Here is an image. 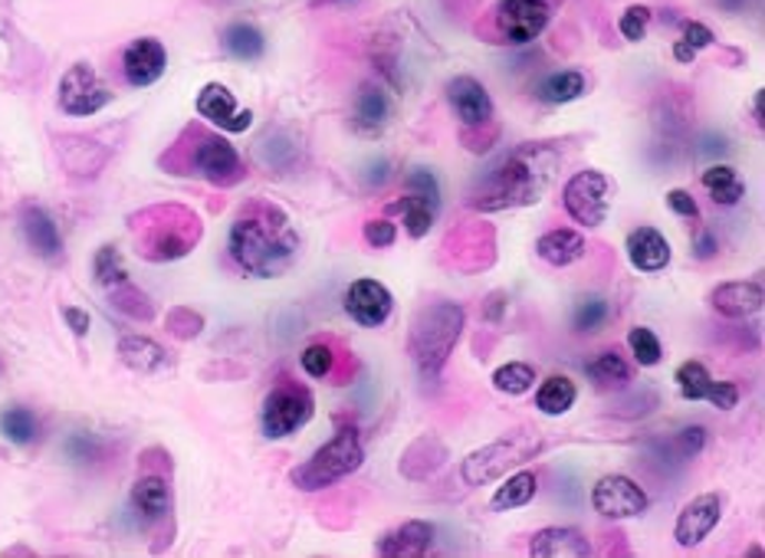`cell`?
Instances as JSON below:
<instances>
[{"label":"cell","instance_id":"cell-22","mask_svg":"<svg viewBox=\"0 0 765 558\" xmlns=\"http://www.w3.org/2000/svg\"><path fill=\"white\" fill-rule=\"evenodd\" d=\"M529 552L539 558H588L591 539L575 526H546L533 536Z\"/></svg>","mask_w":765,"mask_h":558},{"label":"cell","instance_id":"cell-43","mask_svg":"<svg viewBox=\"0 0 765 558\" xmlns=\"http://www.w3.org/2000/svg\"><path fill=\"white\" fill-rule=\"evenodd\" d=\"M112 302H115V309H122V312H128V316H135V319H152L148 299H145L135 286H128V282H122V286L112 289Z\"/></svg>","mask_w":765,"mask_h":558},{"label":"cell","instance_id":"cell-36","mask_svg":"<svg viewBox=\"0 0 765 558\" xmlns=\"http://www.w3.org/2000/svg\"><path fill=\"white\" fill-rule=\"evenodd\" d=\"M257 152H260V162H263L270 172H277V175L292 172L296 162H299V145H296L292 138H287V135H273V132L260 142Z\"/></svg>","mask_w":765,"mask_h":558},{"label":"cell","instance_id":"cell-14","mask_svg":"<svg viewBox=\"0 0 765 558\" xmlns=\"http://www.w3.org/2000/svg\"><path fill=\"white\" fill-rule=\"evenodd\" d=\"M345 312L365 326V329H379L387 322L391 309H394V296L387 292V286L379 282V279H355L349 289H345Z\"/></svg>","mask_w":765,"mask_h":558},{"label":"cell","instance_id":"cell-48","mask_svg":"<svg viewBox=\"0 0 765 558\" xmlns=\"http://www.w3.org/2000/svg\"><path fill=\"white\" fill-rule=\"evenodd\" d=\"M404 190L424 194V197H431L434 204H441V185H437L434 172H427V168H414V172L404 178Z\"/></svg>","mask_w":765,"mask_h":558},{"label":"cell","instance_id":"cell-46","mask_svg":"<svg viewBox=\"0 0 765 558\" xmlns=\"http://www.w3.org/2000/svg\"><path fill=\"white\" fill-rule=\"evenodd\" d=\"M362 237H365V244H369V247L384 250V247H391V244L397 240V227H394L387 217H379V220H365V227H362Z\"/></svg>","mask_w":765,"mask_h":558},{"label":"cell","instance_id":"cell-27","mask_svg":"<svg viewBox=\"0 0 765 558\" xmlns=\"http://www.w3.org/2000/svg\"><path fill=\"white\" fill-rule=\"evenodd\" d=\"M118 359H122V365H128L132 372L142 374L162 372L168 365V352L158 342L145 339V335H125L118 342Z\"/></svg>","mask_w":765,"mask_h":558},{"label":"cell","instance_id":"cell-13","mask_svg":"<svg viewBox=\"0 0 765 558\" xmlns=\"http://www.w3.org/2000/svg\"><path fill=\"white\" fill-rule=\"evenodd\" d=\"M723 519V496L720 493H700L693 496L680 516H676V526H673V539L680 549H696Z\"/></svg>","mask_w":765,"mask_h":558},{"label":"cell","instance_id":"cell-25","mask_svg":"<svg viewBox=\"0 0 765 558\" xmlns=\"http://www.w3.org/2000/svg\"><path fill=\"white\" fill-rule=\"evenodd\" d=\"M387 210H391V214H401V217H404V230H407L414 240H421V237H427V234H431V227H434V220H437L441 204H434V200H431V197H424V194L404 190V197H397Z\"/></svg>","mask_w":765,"mask_h":558},{"label":"cell","instance_id":"cell-10","mask_svg":"<svg viewBox=\"0 0 765 558\" xmlns=\"http://www.w3.org/2000/svg\"><path fill=\"white\" fill-rule=\"evenodd\" d=\"M549 17H552V10L546 0H499L493 10L499 37L513 46H526V43L539 40L542 30L549 27Z\"/></svg>","mask_w":765,"mask_h":558},{"label":"cell","instance_id":"cell-8","mask_svg":"<svg viewBox=\"0 0 765 558\" xmlns=\"http://www.w3.org/2000/svg\"><path fill=\"white\" fill-rule=\"evenodd\" d=\"M566 214L581 227H601L611 214V178L598 168L575 172L562 187Z\"/></svg>","mask_w":765,"mask_h":558},{"label":"cell","instance_id":"cell-20","mask_svg":"<svg viewBox=\"0 0 765 558\" xmlns=\"http://www.w3.org/2000/svg\"><path fill=\"white\" fill-rule=\"evenodd\" d=\"M624 250H628V260H631V267L634 270H641V273H661V270H668L670 264V244L668 237L658 230V227H634L631 234H628V244H624Z\"/></svg>","mask_w":765,"mask_h":558},{"label":"cell","instance_id":"cell-4","mask_svg":"<svg viewBox=\"0 0 765 558\" xmlns=\"http://www.w3.org/2000/svg\"><path fill=\"white\" fill-rule=\"evenodd\" d=\"M132 227L138 234V254L145 260L165 264V260H182L194 250L200 240V220L188 207H148L132 217Z\"/></svg>","mask_w":765,"mask_h":558},{"label":"cell","instance_id":"cell-42","mask_svg":"<svg viewBox=\"0 0 765 558\" xmlns=\"http://www.w3.org/2000/svg\"><path fill=\"white\" fill-rule=\"evenodd\" d=\"M703 444H706V427H703V424H690V427H683L680 434L670 437V447H673L676 461H693V457H700Z\"/></svg>","mask_w":765,"mask_h":558},{"label":"cell","instance_id":"cell-2","mask_svg":"<svg viewBox=\"0 0 765 558\" xmlns=\"http://www.w3.org/2000/svg\"><path fill=\"white\" fill-rule=\"evenodd\" d=\"M559 165L562 158L552 145H516L486 172V178H479L477 190L471 194V207L493 214L536 204L549 190Z\"/></svg>","mask_w":765,"mask_h":558},{"label":"cell","instance_id":"cell-30","mask_svg":"<svg viewBox=\"0 0 765 558\" xmlns=\"http://www.w3.org/2000/svg\"><path fill=\"white\" fill-rule=\"evenodd\" d=\"M220 40H224V50L234 60H244V63H254V60H260L267 53V40L254 23H230Z\"/></svg>","mask_w":765,"mask_h":558},{"label":"cell","instance_id":"cell-11","mask_svg":"<svg viewBox=\"0 0 765 558\" xmlns=\"http://www.w3.org/2000/svg\"><path fill=\"white\" fill-rule=\"evenodd\" d=\"M192 168L217 187L237 185L247 175L237 148L224 135H197V145L192 148Z\"/></svg>","mask_w":765,"mask_h":558},{"label":"cell","instance_id":"cell-7","mask_svg":"<svg viewBox=\"0 0 765 558\" xmlns=\"http://www.w3.org/2000/svg\"><path fill=\"white\" fill-rule=\"evenodd\" d=\"M316 414V397L306 384L283 378L280 384H273V391L263 397L260 407V427L270 441H283L289 434H296L299 427H306Z\"/></svg>","mask_w":765,"mask_h":558},{"label":"cell","instance_id":"cell-38","mask_svg":"<svg viewBox=\"0 0 765 558\" xmlns=\"http://www.w3.org/2000/svg\"><path fill=\"white\" fill-rule=\"evenodd\" d=\"M673 381H676V388H680V397L683 401H703L706 397V388H710V372H706V365L703 362H683L676 372H673Z\"/></svg>","mask_w":765,"mask_h":558},{"label":"cell","instance_id":"cell-52","mask_svg":"<svg viewBox=\"0 0 765 558\" xmlns=\"http://www.w3.org/2000/svg\"><path fill=\"white\" fill-rule=\"evenodd\" d=\"M716 250H720V240H716L710 230H700L696 240H693V257H696V260H713Z\"/></svg>","mask_w":765,"mask_h":558},{"label":"cell","instance_id":"cell-26","mask_svg":"<svg viewBox=\"0 0 765 558\" xmlns=\"http://www.w3.org/2000/svg\"><path fill=\"white\" fill-rule=\"evenodd\" d=\"M539 493V479L533 469H516L503 479V486H496L493 499H489V509L493 513H509V509H519V506H529Z\"/></svg>","mask_w":765,"mask_h":558},{"label":"cell","instance_id":"cell-29","mask_svg":"<svg viewBox=\"0 0 765 558\" xmlns=\"http://www.w3.org/2000/svg\"><path fill=\"white\" fill-rule=\"evenodd\" d=\"M575 401H578V388H575L572 378H566V374L546 378V381L539 384V391H536V407H539L546 417H562V414H569L575 407Z\"/></svg>","mask_w":765,"mask_h":558},{"label":"cell","instance_id":"cell-19","mask_svg":"<svg viewBox=\"0 0 765 558\" xmlns=\"http://www.w3.org/2000/svg\"><path fill=\"white\" fill-rule=\"evenodd\" d=\"M431 546H434V526L424 519H407L384 533L375 542V552L382 558H417L427 556Z\"/></svg>","mask_w":765,"mask_h":558},{"label":"cell","instance_id":"cell-21","mask_svg":"<svg viewBox=\"0 0 765 558\" xmlns=\"http://www.w3.org/2000/svg\"><path fill=\"white\" fill-rule=\"evenodd\" d=\"M20 230H23V240L30 244V250H33L37 257H43V260H60V257H63L60 227H56V220H53L43 207H37V204L23 207V214H20Z\"/></svg>","mask_w":765,"mask_h":558},{"label":"cell","instance_id":"cell-35","mask_svg":"<svg viewBox=\"0 0 765 558\" xmlns=\"http://www.w3.org/2000/svg\"><path fill=\"white\" fill-rule=\"evenodd\" d=\"M0 434L10 441V444H33L37 434H40V421L30 407H7L0 414Z\"/></svg>","mask_w":765,"mask_h":558},{"label":"cell","instance_id":"cell-54","mask_svg":"<svg viewBox=\"0 0 765 558\" xmlns=\"http://www.w3.org/2000/svg\"><path fill=\"white\" fill-rule=\"evenodd\" d=\"M753 112H756V125L763 128L765 125V90H759V93H756V105H753Z\"/></svg>","mask_w":765,"mask_h":558},{"label":"cell","instance_id":"cell-51","mask_svg":"<svg viewBox=\"0 0 765 558\" xmlns=\"http://www.w3.org/2000/svg\"><path fill=\"white\" fill-rule=\"evenodd\" d=\"M63 319H66V326L83 339V335H90V326H93V319H90V312L86 309H76V306H66L63 309Z\"/></svg>","mask_w":765,"mask_h":558},{"label":"cell","instance_id":"cell-3","mask_svg":"<svg viewBox=\"0 0 765 558\" xmlns=\"http://www.w3.org/2000/svg\"><path fill=\"white\" fill-rule=\"evenodd\" d=\"M467 312L461 302H427L411 319L407 355L424 378H437L464 335Z\"/></svg>","mask_w":765,"mask_h":558},{"label":"cell","instance_id":"cell-17","mask_svg":"<svg viewBox=\"0 0 765 558\" xmlns=\"http://www.w3.org/2000/svg\"><path fill=\"white\" fill-rule=\"evenodd\" d=\"M165 66H168V50H165V43L155 40V37L135 40V43L125 50V56H122V73H125V80H128L132 86H138V90L158 83V80L165 76Z\"/></svg>","mask_w":765,"mask_h":558},{"label":"cell","instance_id":"cell-15","mask_svg":"<svg viewBox=\"0 0 765 558\" xmlns=\"http://www.w3.org/2000/svg\"><path fill=\"white\" fill-rule=\"evenodd\" d=\"M197 115L207 118L210 125L224 128V132H247L254 125V112L250 108H240L234 93L220 83H207L200 93H197Z\"/></svg>","mask_w":765,"mask_h":558},{"label":"cell","instance_id":"cell-5","mask_svg":"<svg viewBox=\"0 0 765 558\" xmlns=\"http://www.w3.org/2000/svg\"><path fill=\"white\" fill-rule=\"evenodd\" d=\"M365 464V447L362 437L352 424H342L329 444H322L309 461H302L299 466H292L289 483L302 493H319L325 486L342 483L345 476H352L359 466Z\"/></svg>","mask_w":765,"mask_h":558},{"label":"cell","instance_id":"cell-16","mask_svg":"<svg viewBox=\"0 0 765 558\" xmlns=\"http://www.w3.org/2000/svg\"><path fill=\"white\" fill-rule=\"evenodd\" d=\"M447 102L454 108V115L461 118L464 128H486L493 125V99L486 93V86L474 80V76H457L447 83Z\"/></svg>","mask_w":765,"mask_h":558},{"label":"cell","instance_id":"cell-6","mask_svg":"<svg viewBox=\"0 0 765 558\" xmlns=\"http://www.w3.org/2000/svg\"><path fill=\"white\" fill-rule=\"evenodd\" d=\"M542 451H546V441L539 434H509V437H499V441L474 451L461 464V479L467 486H486V483L506 476L509 469L536 461Z\"/></svg>","mask_w":765,"mask_h":558},{"label":"cell","instance_id":"cell-28","mask_svg":"<svg viewBox=\"0 0 765 558\" xmlns=\"http://www.w3.org/2000/svg\"><path fill=\"white\" fill-rule=\"evenodd\" d=\"M132 506L142 519H162L172 509V486L162 476H142L132 486Z\"/></svg>","mask_w":765,"mask_h":558},{"label":"cell","instance_id":"cell-18","mask_svg":"<svg viewBox=\"0 0 765 558\" xmlns=\"http://www.w3.org/2000/svg\"><path fill=\"white\" fill-rule=\"evenodd\" d=\"M765 292L759 279H733V282H720L710 292V306L713 312H720L723 319H750L763 309Z\"/></svg>","mask_w":765,"mask_h":558},{"label":"cell","instance_id":"cell-41","mask_svg":"<svg viewBox=\"0 0 765 558\" xmlns=\"http://www.w3.org/2000/svg\"><path fill=\"white\" fill-rule=\"evenodd\" d=\"M299 362H302V372L309 378H332V372H335V349L329 342H312V345H306Z\"/></svg>","mask_w":765,"mask_h":558},{"label":"cell","instance_id":"cell-1","mask_svg":"<svg viewBox=\"0 0 765 558\" xmlns=\"http://www.w3.org/2000/svg\"><path fill=\"white\" fill-rule=\"evenodd\" d=\"M230 257L234 264L257 279L283 277L299 257V234L270 200H250L230 227Z\"/></svg>","mask_w":765,"mask_h":558},{"label":"cell","instance_id":"cell-49","mask_svg":"<svg viewBox=\"0 0 765 558\" xmlns=\"http://www.w3.org/2000/svg\"><path fill=\"white\" fill-rule=\"evenodd\" d=\"M668 207L676 214V217H686V220H696V217H700V204H696V197H693L690 190H683V187H673V190H668Z\"/></svg>","mask_w":765,"mask_h":558},{"label":"cell","instance_id":"cell-9","mask_svg":"<svg viewBox=\"0 0 765 558\" xmlns=\"http://www.w3.org/2000/svg\"><path fill=\"white\" fill-rule=\"evenodd\" d=\"M648 506H651L648 493L624 473H608L591 486V509L601 519H614V523L638 519L648 513Z\"/></svg>","mask_w":765,"mask_h":558},{"label":"cell","instance_id":"cell-33","mask_svg":"<svg viewBox=\"0 0 765 558\" xmlns=\"http://www.w3.org/2000/svg\"><path fill=\"white\" fill-rule=\"evenodd\" d=\"M585 90H588V80L578 70H562L539 83V99L549 105H566V102H575Z\"/></svg>","mask_w":765,"mask_h":558},{"label":"cell","instance_id":"cell-40","mask_svg":"<svg viewBox=\"0 0 765 558\" xmlns=\"http://www.w3.org/2000/svg\"><path fill=\"white\" fill-rule=\"evenodd\" d=\"M93 273H96L99 286L105 289H115L122 282H128V273H125V264H122V254L115 247H102L93 260Z\"/></svg>","mask_w":765,"mask_h":558},{"label":"cell","instance_id":"cell-23","mask_svg":"<svg viewBox=\"0 0 765 558\" xmlns=\"http://www.w3.org/2000/svg\"><path fill=\"white\" fill-rule=\"evenodd\" d=\"M391 118V99L384 93L382 86L369 83L362 86L359 95H355V105H352V128L365 138H375L382 135L384 125Z\"/></svg>","mask_w":765,"mask_h":558},{"label":"cell","instance_id":"cell-34","mask_svg":"<svg viewBox=\"0 0 765 558\" xmlns=\"http://www.w3.org/2000/svg\"><path fill=\"white\" fill-rule=\"evenodd\" d=\"M608 319H611V302L604 296H585L575 306L572 329L578 335H595L608 326Z\"/></svg>","mask_w":765,"mask_h":558},{"label":"cell","instance_id":"cell-47","mask_svg":"<svg viewBox=\"0 0 765 558\" xmlns=\"http://www.w3.org/2000/svg\"><path fill=\"white\" fill-rule=\"evenodd\" d=\"M703 401H710V404L720 407V411H733V407L740 404V388H736L733 381H710Z\"/></svg>","mask_w":765,"mask_h":558},{"label":"cell","instance_id":"cell-53","mask_svg":"<svg viewBox=\"0 0 765 558\" xmlns=\"http://www.w3.org/2000/svg\"><path fill=\"white\" fill-rule=\"evenodd\" d=\"M673 56H676L680 63H693V60H696V50L686 46L683 40H676V43H673Z\"/></svg>","mask_w":765,"mask_h":558},{"label":"cell","instance_id":"cell-37","mask_svg":"<svg viewBox=\"0 0 765 558\" xmlns=\"http://www.w3.org/2000/svg\"><path fill=\"white\" fill-rule=\"evenodd\" d=\"M533 384H536V369L526 365V362H509V365H499L493 372V388L503 391V394H509V397L526 394Z\"/></svg>","mask_w":765,"mask_h":558},{"label":"cell","instance_id":"cell-45","mask_svg":"<svg viewBox=\"0 0 765 558\" xmlns=\"http://www.w3.org/2000/svg\"><path fill=\"white\" fill-rule=\"evenodd\" d=\"M648 27H651V10H648V7H628V10L621 13V20H618L621 37L631 40V43L644 40Z\"/></svg>","mask_w":765,"mask_h":558},{"label":"cell","instance_id":"cell-50","mask_svg":"<svg viewBox=\"0 0 765 558\" xmlns=\"http://www.w3.org/2000/svg\"><path fill=\"white\" fill-rule=\"evenodd\" d=\"M716 37H713V30L706 27V23H696V20H690V23H683V43L686 46H693L696 53L703 50V46H710Z\"/></svg>","mask_w":765,"mask_h":558},{"label":"cell","instance_id":"cell-24","mask_svg":"<svg viewBox=\"0 0 765 558\" xmlns=\"http://www.w3.org/2000/svg\"><path fill=\"white\" fill-rule=\"evenodd\" d=\"M588 254V240L572 227H556L536 240V257L549 267H572Z\"/></svg>","mask_w":765,"mask_h":558},{"label":"cell","instance_id":"cell-32","mask_svg":"<svg viewBox=\"0 0 765 558\" xmlns=\"http://www.w3.org/2000/svg\"><path fill=\"white\" fill-rule=\"evenodd\" d=\"M585 374L595 381V388H598V391H618V388H624V384L631 381V369H628V362H624L614 349H608V352L595 355V359L585 365Z\"/></svg>","mask_w":765,"mask_h":558},{"label":"cell","instance_id":"cell-12","mask_svg":"<svg viewBox=\"0 0 765 558\" xmlns=\"http://www.w3.org/2000/svg\"><path fill=\"white\" fill-rule=\"evenodd\" d=\"M112 102V90L99 80V73L86 63H76L63 73L60 80V108L66 115L86 118L96 115L105 105Z\"/></svg>","mask_w":765,"mask_h":558},{"label":"cell","instance_id":"cell-31","mask_svg":"<svg viewBox=\"0 0 765 558\" xmlns=\"http://www.w3.org/2000/svg\"><path fill=\"white\" fill-rule=\"evenodd\" d=\"M703 187L710 190L713 204H720V207H736L746 197V185L740 182L736 168H730V165H710L703 172Z\"/></svg>","mask_w":765,"mask_h":558},{"label":"cell","instance_id":"cell-39","mask_svg":"<svg viewBox=\"0 0 765 558\" xmlns=\"http://www.w3.org/2000/svg\"><path fill=\"white\" fill-rule=\"evenodd\" d=\"M628 349L638 359V365H644V369H654L664 359V345H661V339L648 326H634L628 332Z\"/></svg>","mask_w":765,"mask_h":558},{"label":"cell","instance_id":"cell-44","mask_svg":"<svg viewBox=\"0 0 765 558\" xmlns=\"http://www.w3.org/2000/svg\"><path fill=\"white\" fill-rule=\"evenodd\" d=\"M66 457L76 464H96L102 457V441L96 434H70L66 441Z\"/></svg>","mask_w":765,"mask_h":558}]
</instances>
